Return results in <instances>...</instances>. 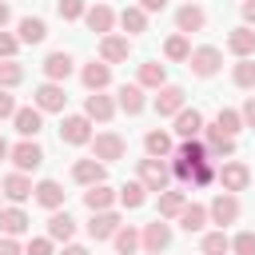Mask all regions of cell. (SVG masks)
I'll return each instance as SVG.
<instances>
[{"label": "cell", "mask_w": 255, "mask_h": 255, "mask_svg": "<svg viewBox=\"0 0 255 255\" xmlns=\"http://www.w3.org/2000/svg\"><path fill=\"white\" fill-rule=\"evenodd\" d=\"M135 179L147 187V191H167V183H171V163L167 159H155V155H147V159H139V167H135Z\"/></svg>", "instance_id": "obj_1"}, {"label": "cell", "mask_w": 255, "mask_h": 255, "mask_svg": "<svg viewBox=\"0 0 255 255\" xmlns=\"http://www.w3.org/2000/svg\"><path fill=\"white\" fill-rule=\"evenodd\" d=\"M187 68H191L199 80H211V76L223 68V52H219V48H211V44H199V48H191Z\"/></svg>", "instance_id": "obj_2"}, {"label": "cell", "mask_w": 255, "mask_h": 255, "mask_svg": "<svg viewBox=\"0 0 255 255\" xmlns=\"http://www.w3.org/2000/svg\"><path fill=\"white\" fill-rule=\"evenodd\" d=\"M151 108H155L159 120H175V116L187 108V92H183L179 84H163V88L155 92V104H151Z\"/></svg>", "instance_id": "obj_3"}, {"label": "cell", "mask_w": 255, "mask_h": 255, "mask_svg": "<svg viewBox=\"0 0 255 255\" xmlns=\"http://www.w3.org/2000/svg\"><path fill=\"white\" fill-rule=\"evenodd\" d=\"M124 151H128V139H124L120 131H96V135H92V155H96V159L116 163V159H124Z\"/></svg>", "instance_id": "obj_4"}, {"label": "cell", "mask_w": 255, "mask_h": 255, "mask_svg": "<svg viewBox=\"0 0 255 255\" xmlns=\"http://www.w3.org/2000/svg\"><path fill=\"white\" fill-rule=\"evenodd\" d=\"M215 183L223 187V191H247L251 187V167L247 163H239V159H223V167H219V175H215Z\"/></svg>", "instance_id": "obj_5"}, {"label": "cell", "mask_w": 255, "mask_h": 255, "mask_svg": "<svg viewBox=\"0 0 255 255\" xmlns=\"http://www.w3.org/2000/svg\"><path fill=\"white\" fill-rule=\"evenodd\" d=\"M139 239H143V251H147V255H159V251H167V247H171V223L155 215V219L139 231Z\"/></svg>", "instance_id": "obj_6"}, {"label": "cell", "mask_w": 255, "mask_h": 255, "mask_svg": "<svg viewBox=\"0 0 255 255\" xmlns=\"http://www.w3.org/2000/svg\"><path fill=\"white\" fill-rule=\"evenodd\" d=\"M207 215H211V223H219V227L235 223V219H239V195H235V191H219V195L207 203Z\"/></svg>", "instance_id": "obj_7"}, {"label": "cell", "mask_w": 255, "mask_h": 255, "mask_svg": "<svg viewBox=\"0 0 255 255\" xmlns=\"http://www.w3.org/2000/svg\"><path fill=\"white\" fill-rule=\"evenodd\" d=\"M32 100H36V108H40V112H64V104H68V92H64V84H56V80H44V84L32 92Z\"/></svg>", "instance_id": "obj_8"}, {"label": "cell", "mask_w": 255, "mask_h": 255, "mask_svg": "<svg viewBox=\"0 0 255 255\" xmlns=\"http://www.w3.org/2000/svg\"><path fill=\"white\" fill-rule=\"evenodd\" d=\"M60 139H64L68 147H84V143H92V120H88V116H64Z\"/></svg>", "instance_id": "obj_9"}, {"label": "cell", "mask_w": 255, "mask_h": 255, "mask_svg": "<svg viewBox=\"0 0 255 255\" xmlns=\"http://www.w3.org/2000/svg\"><path fill=\"white\" fill-rule=\"evenodd\" d=\"M8 159L16 163V171H36L44 163V147L36 139H20V143H12V155Z\"/></svg>", "instance_id": "obj_10"}, {"label": "cell", "mask_w": 255, "mask_h": 255, "mask_svg": "<svg viewBox=\"0 0 255 255\" xmlns=\"http://www.w3.org/2000/svg\"><path fill=\"white\" fill-rule=\"evenodd\" d=\"M124 227V219H120V211H92V219H88V235L96 239V243H104V239H112L116 231Z\"/></svg>", "instance_id": "obj_11"}, {"label": "cell", "mask_w": 255, "mask_h": 255, "mask_svg": "<svg viewBox=\"0 0 255 255\" xmlns=\"http://www.w3.org/2000/svg\"><path fill=\"white\" fill-rule=\"evenodd\" d=\"M128 56H131V36H116V32L100 36V60L104 64H124Z\"/></svg>", "instance_id": "obj_12"}, {"label": "cell", "mask_w": 255, "mask_h": 255, "mask_svg": "<svg viewBox=\"0 0 255 255\" xmlns=\"http://www.w3.org/2000/svg\"><path fill=\"white\" fill-rule=\"evenodd\" d=\"M72 179H76L80 187L104 183V179H108V163H104V159H96V155H92V159H76V163H72Z\"/></svg>", "instance_id": "obj_13"}, {"label": "cell", "mask_w": 255, "mask_h": 255, "mask_svg": "<svg viewBox=\"0 0 255 255\" xmlns=\"http://www.w3.org/2000/svg\"><path fill=\"white\" fill-rule=\"evenodd\" d=\"M40 68H44V80H56V84H64V80L72 76L76 60H72V52H64V48H60V52H48Z\"/></svg>", "instance_id": "obj_14"}, {"label": "cell", "mask_w": 255, "mask_h": 255, "mask_svg": "<svg viewBox=\"0 0 255 255\" xmlns=\"http://www.w3.org/2000/svg\"><path fill=\"white\" fill-rule=\"evenodd\" d=\"M116 100L112 96H104V92H92L88 100H84V116L92 120V124H112V116H116Z\"/></svg>", "instance_id": "obj_15"}, {"label": "cell", "mask_w": 255, "mask_h": 255, "mask_svg": "<svg viewBox=\"0 0 255 255\" xmlns=\"http://www.w3.org/2000/svg\"><path fill=\"white\" fill-rule=\"evenodd\" d=\"M175 28H179L183 36H191V32H203V28H207V12H203L195 0H187V4L175 12Z\"/></svg>", "instance_id": "obj_16"}, {"label": "cell", "mask_w": 255, "mask_h": 255, "mask_svg": "<svg viewBox=\"0 0 255 255\" xmlns=\"http://www.w3.org/2000/svg\"><path fill=\"white\" fill-rule=\"evenodd\" d=\"M0 191H4V195H8L12 203H24V199H32L36 183H32V175H28V171H12V175H4Z\"/></svg>", "instance_id": "obj_17"}, {"label": "cell", "mask_w": 255, "mask_h": 255, "mask_svg": "<svg viewBox=\"0 0 255 255\" xmlns=\"http://www.w3.org/2000/svg\"><path fill=\"white\" fill-rule=\"evenodd\" d=\"M32 227V219H28V211L20 207V203H12V207H0V235H24Z\"/></svg>", "instance_id": "obj_18"}, {"label": "cell", "mask_w": 255, "mask_h": 255, "mask_svg": "<svg viewBox=\"0 0 255 255\" xmlns=\"http://www.w3.org/2000/svg\"><path fill=\"white\" fill-rule=\"evenodd\" d=\"M80 80H84V88H88V92H104V88L112 84V64L92 60V64H84V68H80Z\"/></svg>", "instance_id": "obj_19"}, {"label": "cell", "mask_w": 255, "mask_h": 255, "mask_svg": "<svg viewBox=\"0 0 255 255\" xmlns=\"http://www.w3.org/2000/svg\"><path fill=\"white\" fill-rule=\"evenodd\" d=\"M12 124H16L20 139H36V135H40V128H44V112H40V108H16Z\"/></svg>", "instance_id": "obj_20"}, {"label": "cell", "mask_w": 255, "mask_h": 255, "mask_svg": "<svg viewBox=\"0 0 255 255\" xmlns=\"http://www.w3.org/2000/svg\"><path fill=\"white\" fill-rule=\"evenodd\" d=\"M64 187H60V179H40L36 183V191H32V199L40 203V207H48V211H60L64 207Z\"/></svg>", "instance_id": "obj_21"}, {"label": "cell", "mask_w": 255, "mask_h": 255, "mask_svg": "<svg viewBox=\"0 0 255 255\" xmlns=\"http://www.w3.org/2000/svg\"><path fill=\"white\" fill-rule=\"evenodd\" d=\"M143 151L155 155V159H171V155H175V139H171L163 128H151V131L143 135Z\"/></svg>", "instance_id": "obj_22"}, {"label": "cell", "mask_w": 255, "mask_h": 255, "mask_svg": "<svg viewBox=\"0 0 255 255\" xmlns=\"http://www.w3.org/2000/svg\"><path fill=\"white\" fill-rule=\"evenodd\" d=\"M227 52L231 56H255V28L251 24H239V28H231V36H227Z\"/></svg>", "instance_id": "obj_23"}, {"label": "cell", "mask_w": 255, "mask_h": 255, "mask_svg": "<svg viewBox=\"0 0 255 255\" xmlns=\"http://www.w3.org/2000/svg\"><path fill=\"white\" fill-rule=\"evenodd\" d=\"M116 20H120V16H116L108 4H92V8L84 12V24H88L92 32H100V36H108V32L116 28Z\"/></svg>", "instance_id": "obj_24"}, {"label": "cell", "mask_w": 255, "mask_h": 255, "mask_svg": "<svg viewBox=\"0 0 255 255\" xmlns=\"http://www.w3.org/2000/svg\"><path fill=\"white\" fill-rule=\"evenodd\" d=\"M116 104H120V112H124V116H139V112L147 108V100H143V88H139V84H124V88L116 92Z\"/></svg>", "instance_id": "obj_25"}, {"label": "cell", "mask_w": 255, "mask_h": 255, "mask_svg": "<svg viewBox=\"0 0 255 255\" xmlns=\"http://www.w3.org/2000/svg\"><path fill=\"white\" fill-rule=\"evenodd\" d=\"M207 155L211 159H231L235 155V135H223L215 124L207 128Z\"/></svg>", "instance_id": "obj_26"}, {"label": "cell", "mask_w": 255, "mask_h": 255, "mask_svg": "<svg viewBox=\"0 0 255 255\" xmlns=\"http://www.w3.org/2000/svg\"><path fill=\"white\" fill-rule=\"evenodd\" d=\"M116 199H120V195L108 187V179H104V183H92V187L84 191V207H88V211H108Z\"/></svg>", "instance_id": "obj_27"}, {"label": "cell", "mask_w": 255, "mask_h": 255, "mask_svg": "<svg viewBox=\"0 0 255 255\" xmlns=\"http://www.w3.org/2000/svg\"><path fill=\"white\" fill-rule=\"evenodd\" d=\"M207 223H211V215H207V207H203V203H187V207L179 211V227H183L187 235H199Z\"/></svg>", "instance_id": "obj_28"}, {"label": "cell", "mask_w": 255, "mask_h": 255, "mask_svg": "<svg viewBox=\"0 0 255 255\" xmlns=\"http://www.w3.org/2000/svg\"><path fill=\"white\" fill-rule=\"evenodd\" d=\"M48 235L56 239V243H72V235H76V219L60 207V211H52L48 215Z\"/></svg>", "instance_id": "obj_29"}, {"label": "cell", "mask_w": 255, "mask_h": 255, "mask_svg": "<svg viewBox=\"0 0 255 255\" xmlns=\"http://www.w3.org/2000/svg\"><path fill=\"white\" fill-rule=\"evenodd\" d=\"M199 131H203V112L183 108V112L175 116V135H179V139H195Z\"/></svg>", "instance_id": "obj_30"}, {"label": "cell", "mask_w": 255, "mask_h": 255, "mask_svg": "<svg viewBox=\"0 0 255 255\" xmlns=\"http://www.w3.org/2000/svg\"><path fill=\"white\" fill-rule=\"evenodd\" d=\"M16 36H20V44H44L48 24H44L40 16H24V20L16 24Z\"/></svg>", "instance_id": "obj_31"}, {"label": "cell", "mask_w": 255, "mask_h": 255, "mask_svg": "<svg viewBox=\"0 0 255 255\" xmlns=\"http://www.w3.org/2000/svg\"><path fill=\"white\" fill-rule=\"evenodd\" d=\"M199 251H203V255H231V235H227L223 227H215V231H203V239H199Z\"/></svg>", "instance_id": "obj_32"}, {"label": "cell", "mask_w": 255, "mask_h": 255, "mask_svg": "<svg viewBox=\"0 0 255 255\" xmlns=\"http://www.w3.org/2000/svg\"><path fill=\"white\" fill-rule=\"evenodd\" d=\"M155 207H159V219H179V211L187 207V195L167 187V191H159V203Z\"/></svg>", "instance_id": "obj_33"}, {"label": "cell", "mask_w": 255, "mask_h": 255, "mask_svg": "<svg viewBox=\"0 0 255 255\" xmlns=\"http://www.w3.org/2000/svg\"><path fill=\"white\" fill-rule=\"evenodd\" d=\"M120 28H124L128 36H139V32H147V12H143L139 4L124 8V12H120Z\"/></svg>", "instance_id": "obj_34"}, {"label": "cell", "mask_w": 255, "mask_h": 255, "mask_svg": "<svg viewBox=\"0 0 255 255\" xmlns=\"http://www.w3.org/2000/svg\"><path fill=\"white\" fill-rule=\"evenodd\" d=\"M167 84V68L159 64V60H147V64H139V88H163Z\"/></svg>", "instance_id": "obj_35"}, {"label": "cell", "mask_w": 255, "mask_h": 255, "mask_svg": "<svg viewBox=\"0 0 255 255\" xmlns=\"http://www.w3.org/2000/svg\"><path fill=\"white\" fill-rule=\"evenodd\" d=\"M112 243H116V255H135V251L143 247L139 231H135V227H128V223H124V227H120V231L112 235Z\"/></svg>", "instance_id": "obj_36"}, {"label": "cell", "mask_w": 255, "mask_h": 255, "mask_svg": "<svg viewBox=\"0 0 255 255\" xmlns=\"http://www.w3.org/2000/svg\"><path fill=\"white\" fill-rule=\"evenodd\" d=\"M163 56H167L171 64H187V56H191V40H187L183 32L167 36V44H163Z\"/></svg>", "instance_id": "obj_37"}, {"label": "cell", "mask_w": 255, "mask_h": 255, "mask_svg": "<svg viewBox=\"0 0 255 255\" xmlns=\"http://www.w3.org/2000/svg\"><path fill=\"white\" fill-rule=\"evenodd\" d=\"M215 128H219L223 135H239L247 124H243V112H235V108H219V112H215Z\"/></svg>", "instance_id": "obj_38"}, {"label": "cell", "mask_w": 255, "mask_h": 255, "mask_svg": "<svg viewBox=\"0 0 255 255\" xmlns=\"http://www.w3.org/2000/svg\"><path fill=\"white\" fill-rule=\"evenodd\" d=\"M175 155H179V159H187V163H203V159H211V155H207V143H203L199 135H195V139H179Z\"/></svg>", "instance_id": "obj_39"}, {"label": "cell", "mask_w": 255, "mask_h": 255, "mask_svg": "<svg viewBox=\"0 0 255 255\" xmlns=\"http://www.w3.org/2000/svg\"><path fill=\"white\" fill-rule=\"evenodd\" d=\"M143 199H147V187H143L139 179H131V183H124V187H120V207L135 211V207H143Z\"/></svg>", "instance_id": "obj_40"}, {"label": "cell", "mask_w": 255, "mask_h": 255, "mask_svg": "<svg viewBox=\"0 0 255 255\" xmlns=\"http://www.w3.org/2000/svg\"><path fill=\"white\" fill-rule=\"evenodd\" d=\"M231 80H235V88H255V56H243L235 68H231Z\"/></svg>", "instance_id": "obj_41"}, {"label": "cell", "mask_w": 255, "mask_h": 255, "mask_svg": "<svg viewBox=\"0 0 255 255\" xmlns=\"http://www.w3.org/2000/svg\"><path fill=\"white\" fill-rule=\"evenodd\" d=\"M24 84V64L20 60H0V88H16Z\"/></svg>", "instance_id": "obj_42"}, {"label": "cell", "mask_w": 255, "mask_h": 255, "mask_svg": "<svg viewBox=\"0 0 255 255\" xmlns=\"http://www.w3.org/2000/svg\"><path fill=\"white\" fill-rule=\"evenodd\" d=\"M215 175H219V167H215L211 159H203V163H195V171H191V187H211Z\"/></svg>", "instance_id": "obj_43"}, {"label": "cell", "mask_w": 255, "mask_h": 255, "mask_svg": "<svg viewBox=\"0 0 255 255\" xmlns=\"http://www.w3.org/2000/svg\"><path fill=\"white\" fill-rule=\"evenodd\" d=\"M56 12H60V20H84L88 0H60V4H56Z\"/></svg>", "instance_id": "obj_44"}, {"label": "cell", "mask_w": 255, "mask_h": 255, "mask_svg": "<svg viewBox=\"0 0 255 255\" xmlns=\"http://www.w3.org/2000/svg\"><path fill=\"white\" fill-rule=\"evenodd\" d=\"M24 255H56V239L52 235H36V239H28Z\"/></svg>", "instance_id": "obj_45"}, {"label": "cell", "mask_w": 255, "mask_h": 255, "mask_svg": "<svg viewBox=\"0 0 255 255\" xmlns=\"http://www.w3.org/2000/svg\"><path fill=\"white\" fill-rule=\"evenodd\" d=\"M231 255H255V231H239L231 239Z\"/></svg>", "instance_id": "obj_46"}, {"label": "cell", "mask_w": 255, "mask_h": 255, "mask_svg": "<svg viewBox=\"0 0 255 255\" xmlns=\"http://www.w3.org/2000/svg\"><path fill=\"white\" fill-rule=\"evenodd\" d=\"M16 52H20V36L0 28V60H16Z\"/></svg>", "instance_id": "obj_47"}, {"label": "cell", "mask_w": 255, "mask_h": 255, "mask_svg": "<svg viewBox=\"0 0 255 255\" xmlns=\"http://www.w3.org/2000/svg\"><path fill=\"white\" fill-rule=\"evenodd\" d=\"M191 171H195V163H187V159H179V155H171V175H175V179H183V183H191Z\"/></svg>", "instance_id": "obj_48"}, {"label": "cell", "mask_w": 255, "mask_h": 255, "mask_svg": "<svg viewBox=\"0 0 255 255\" xmlns=\"http://www.w3.org/2000/svg\"><path fill=\"white\" fill-rule=\"evenodd\" d=\"M16 108H20V104H16V96H12L8 88H0V120H12V116H16Z\"/></svg>", "instance_id": "obj_49"}, {"label": "cell", "mask_w": 255, "mask_h": 255, "mask_svg": "<svg viewBox=\"0 0 255 255\" xmlns=\"http://www.w3.org/2000/svg\"><path fill=\"white\" fill-rule=\"evenodd\" d=\"M0 255H24L20 239H16V235H0Z\"/></svg>", "instance_id": "obj_50"}, {"label": "cell", "mask_w": 255, "mask_h": 255, "mask_svg": "<svg viewBox=\"0 0 255 255\" xmlns=\"http://www.w3.org/2000/svg\"><path fill=\"white\" fill-rule=\"evenodd\" d=\"M239 112H243V124H247V128H255V96H247Z\"/></svg>", "instance_id": "obj_51"}, {"label": "cell", "mask_w": 255, "mask_h": 255, "mask_svg": "<svg viewBox=\"0 0 255 255\" xmlns=\"http://www.w3.org/2000/svg\"><path fill=\"white\" fill-rule=\"evenodd\" d=\"M239 12H243V24H251V28H255V0H243V8H239Z\"/></svg>", "instance_id": "obj_52"}, {"label": "cell", "mask_w": 255, "mask_h": 255, "mask_svg": "<svg viewBox=\"0 0 255 255\" xmlns=\"http://www.w3.org/2000/svg\"><path fill=\"white\" fill-rule=\"evenodd\" d=\"M139 8H143V12H163L167 0H139Z\"/></svg>", "instance_id": "obj_53"}, {"label": "cell", "mask_w": 255, "mask_h": 255, "mask_svg": "<svg viewBox=\"0 0 255 255\" xmlns=\"http://www.w3.org/2000/svg\"><path fill=\"white\" fill-rule=\"evenodd\" d=\"M60 255H92V251H88V247H80V243H64V251H60Z\"/></svg>", "instance_id": "obj_54"}, {"label": "cell", "mask_w": 255, "mask_h": 255, "mask_svg": "<svg viewBox=\"0 0 255 255\" xmlns=\"http://www.w3.org/2000/svg\"><path fill=\"white\" fill-rule=\"evenodd\" d=\"M8 20H12V8L0 0V28H8Z\"/></svg>", "instance_id": "obj_55"}, {"label": "cell", "mask_w": 255, "mask_h": 255, "mask_svg": "<svg viewBox=\"0 0 255 255\" xmlns=\"http://www.w3.org/2000/svg\"><path fill=\"white\" fill-rule=\"evenodd\" d=\"M8 155H12V143H8V139H4V135H0V163H4V159H8Z\"/></svg>", "instance_id": "obj_56"}, {"label": "cell", "mask_w": 255, "mask_h": 255, "mask_svg": "<svg viewBox=\"0 0 255 255\" xmlns=\"http://www.w3.org/2000/svg\"><path fill=\"white\" fill-rule=\"evenodd\" d=\"M0 195H4V191H0Z\"/></svg>", "instance_id": "obj_57"}]
</instances>
